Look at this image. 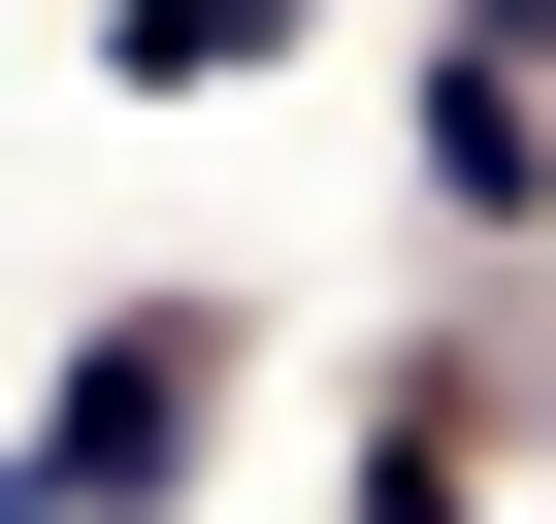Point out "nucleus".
Listing matches in <instances>:
<instances>
[{
    "mask_svg": "<svg viewBox=\"0 0 556 524\" xmlns=\"http://www.w3.org/2000/svg\"><path fill=\"white\" fill-rule=\"evenodd\" d=\"M99 66L131 99H229V66H295V0H99Z\"/></svg>",
    "mask_w": 556,
    "mask_h": 524,
    "instance_id": "3",
    "label": "nucleus"
},
{
    "mask_svg": "<svg viewBox=\"0 0 556 524\" xmlns=\"http://www.w3.org/2000/svg\"><path fill=\"white\" fill-rule=\"evenodd\" d=\"M458 34H491V66H556V0H458Z\"/></svg>",
    "mask_w": 556,
    "mask_h": 524,
    "instance_id": "5",
    "label": "nucleus"
},
{
    "mask_svg": "<svg viewBox=\"0 0 556 524\" xmlns=\"http://www.w3.org/2000/svg\"><path fill=\"white\" fill-rule=\"evenodd\" d=\"M164 459H197V328L131 296L66 394H34V459H0V524H164Z\"/></svg>",
    "mask_w": 556,
    "mask_h": 524,
    "instance_id": "1",
    "label": "nucleus"
},
{
    "mask_svg": "<svg viewBox=\"0 0 556 524\" xmlns=\"http://www.w3.org/2000/svg\"><path fill=\"white\" fill-rule=\"evenodd\" d=\"M361 524H458V426H393V459H361Z\"/></svg>",
    "mask_w": 556,
    "mask_h": 524,
    "instance_id": "4",
    "label": "nucleus"
},
{
    "mask_svg": "<svg viewBox=\"0 0 556 524\" xmlns=\"http://www.w3.org/2000/svg\"><path fill=\"white\" fill-rule=\"evenodd\" d=\"M426 197H458V229H556V99H523V66H491V34H458V66H426Z\"/></svg>",
    "mask_w": 556,
    "mask_h": 524,
    "instance_id": "2",
    "label": "nucleus"
}]
</instances>
